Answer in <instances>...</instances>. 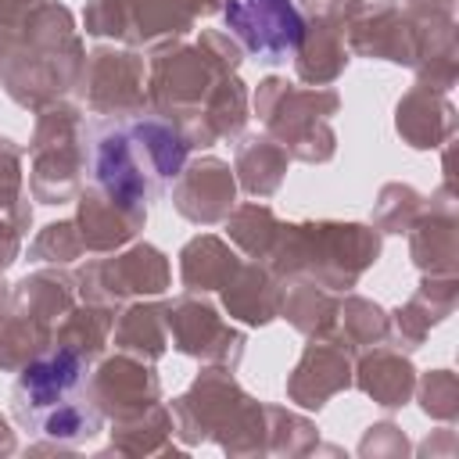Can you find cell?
Masks as SVG:
<instances>
[{"mask_svg": "<svg viewBox=\"0 0 459 459\" xmlns=\"http://www.w3.org/2000/svg\"><path fill=\"white\" fill-rule=\"evenodd\" d=\"M11 409L29 437L54 445H86L104 427L90 366L72 348L29 362L14 380Z\"/></svg>", "mask_w": 459, "mask_h": 459, "instance_id": "1", "label": "cell"}, {"mask_svg": "<svg viewBox=\"0 0 459 459\" xmlns=\"http://www.w3.org/2000/svg\"><path fill=\"white\" fill-rule=\"evenodd\" d=\"M186 165V140L161 118L108 126L93 140V179L126 212L143 215Z\"/></svg>", "mask_w": 459, "mask_h": 459, "instance_id": "2", "label": "cell"}, {"mask_svg": "<svg viewBox=\"0 0 459 459\" xmlns=\"http://www.w3.org/2000/svg\"><path fill=\"white\" fill-rule=\"evenodd\" d=\"M226 25L262 61H280L305 39V22L290 0H230Z\"/></svg>", "mask_w": 459, "mask_h": 459, "instance_id": "3", "label": "cell"}]
</instances>
